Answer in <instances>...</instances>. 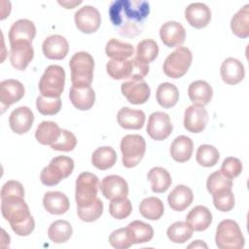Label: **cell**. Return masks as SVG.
Here are the masks:
<instances>
[{"instance_id":"1","label":"cell","mask_w":249,"mask_h":249,"mask_svg":"<svg viewBox=\"0 0 249 249\" xmlns=\"http://www.w3.org/2000/svg\"><path fill=\"white\" fill-rule=\"evenodd\" d=\"M149 14L150 5L145 0H116L109 8L112 24L118 27L122 36L125 37L139 35Z\"/></svg>"},{"instance_id":"2","label":"cell","mask_w":249,"mask_h":249,"mask_svg":"<svg viewBox=\"0 0 249 249\" xmlns=\"http://www.w3.org/2000/svg\"><path fill=\"white\" fill-rule=\"evenodd\" d=\"M1 213L16 234L27 236L34 231L35 222L23 197H1Z\"/></svg>"},{"instance_id":"3","label":"cell","mask_w":249,"mask_h":249,"mask_svg":"<svg viewBox=\"0 0 249 249\" xmlns=\"http://www.w3.org/2000/svg\"><path fill=\"white\" fill-rule=\"evenodd\" d=\"M69 67L72 86L83 88L91 85L94 60L90 53L83 51L75 53L69 61Z\"/></svg>"},{"instance_id":"4","label":"cell","mask_w":249,"mask_h":249,"mask_svg":"<svg viewBox=\"0 0 249 249\" xmlns=\"http://www.w3.org/2000/svg\"><path fill=\"white\" fill-rule=\"evenodd\" d=\"M216 246L220 249H241L245 239L238 224L231 219L220 222L215 235Z\"/></svg>"},{"instance_id":"5","label":"cell","mask_w":249,"mask_h":249,"mask_svg":"<svg viewBox=\"0 0 249 249\" xmlns=\"http://www.w3.org/2000/svg\"><path fill=\"white\" fill-rule=\"evenodd\" d=\"M74 169V160L66 156H57L43 168L40 174L41 182L46 186L57 185L67 178Z\"/></svg>"},{"instance_id":"6","label":"cell","mask_w":249,"mask_h":249,"mask_svg":"<svg viewBox=\"0 0 249 249\" xmlns=\"http://www.w3.org/2000/svg\"><path fill=\"white\" fill-rule=\"evenodd\" d=\"M65 85V71L55 64L48 66L39 81L41 95L46 97H59Z\"/></svg>"},{"instance_id":"7","label":"cell","mask_w":249,"mask_h":249,"mask_svg":"<svg viewBox=\"0 0 249 249\" xmlns=\"http://www.w3.org/2000/svg\"><path fill=\"white\" fill-rule=\"evenodd\" d=\"M98 177L90 172H83L76 179L75 199L77 207L91 205L97 198L99 188Z\"/></svg>"},{"instance_id":"8","label":"cell","mask_w":249,"mask_h":249,"mask_svg":"<svg viewBox=\"0 0 249 249\" xmlns=\"http://www.w3.org/2000/svg\"><path fill=\"white\" fill-rule=\"evenodd\" d=\"M120 148L123 154L124 166L131 168L143 159L146 152V142L139 134H127L122 138Z\"/></svg>"},{"instance_id":"9","label":"cell","mask_w":249,"mask_h":249,"mask_svg":"<svg viewBox=\"0 0 249 249\" xmlns=\"http://www.w3.org/2000/svg\"><path fill=\"white\" fill-rule=\"evenodd\" d=\"M193 60L192 52L186 47H178L165 58L162 70L164 74L172 79L183 77L189 70Z\"/></svg>"},{"instance_id":"10","label":"cell","mask_w":249,"mask_h":249,"mask_svg":"<svg viewBox=\"0 0 249 249\" xmlns=\"http://www.w3.org/2000/svg\"><path fill=\"white\" fill-rule=\"evenodd\" d=\"M172 130L173 125L168 114L157 111L149 116L146 131L152 139L157 141L164 140L171 134Z\"/></svg>"},{"instance_id":"11","label":"cell","mask_w":249,"mask_h":249,"mask_svg":"<svg viewBox=\"0 0 249 249\" xmlns=\"http://www.w3.org/2000/svg\"><path fill=\"white\" fill-rule=\"evenodd\" d=\"M74 20L77 28L86 34L94 33L101 24V16L99 11L90 5L80 8L74 15Z\"/></svg>"},{"instance_id":"12","label":"cell","mask_w":249,"mask_h":249,"mask_svg":"<svg viewBox=\"0 0 249 249\" xmlns=\"http://www.w3.org/2000/svg\"><path fill=\"white\" fill-rule=\"evenodd\" d=\"M121 90L131 104H144L150 97L151 89L144 79L129 80L122 84Z\"/></svg>"},{"instance_id":"13","label":"cell","mask_w":249,"mask_h":249,"mask_svg":"<svg viewBox=\"0 0 249 249\" xmlns=\"http://www.w3.org/2000/svg\"><path fill=\"white\" fill-rule=\"evenodd\" d=\"M208 119V112L203 106L190 105L184 113V127L192 133H199L205 128Z\"/></svg>"},{"instance_id":"14","label":"cell","mask_w":249,"mask_h":249,"mask_svg":"<svg viewBox=\"0 0 249 249\" xmlns=\"http://www.w3.org/2000/svg\"><path fill=\"white\" fill-rule=\"evenodd\" d=\"M10 45L11 64L18 70H24L34 57L32 44L26 41H18Z\"/></svg>"},{"instance_id":"15","label":"cell","mask_w":249,"mask_h":249,"mask_svg":"<svg viewBox=\"0 0 249 249\" xmlns=\"http://www.w3.org/2000/svg\"><path fill=\"white\" fill-rule=\"evenodd\" d=\"M102 195L110 200L126 197L128 195L127 182L119 175L105 176L99 186Z\"/></svg>"},{"instance_id":"16","label":"cell","mask_w":249,"mask_h":249,"mask_svg":"<svg viewBox=\"0 0 249 249\" xmlns=\"http://www.w3.org/2000/svg\"><path fill=\"white\" fill-rule=\"evenodd\" d=\"M160 37L161 42L168 48L180 47L185 42L186 30L180 22L169 20L160 26Z\"/></svg>"},{"instance_id":"17","label":"cell","mask_w":249,"mask_h":249,"mask_svg":"<svg viewBox=\"0 0 249 249\" xmlns=\"http://www.w3.org/2000/svg\"><path fill=\"white\" fill-rule=\"evenodd\" d=\"M25 89L21 82L15 79L4 80L0 83V101L2 109L19 101L24 95Z\"/></svg>"},{"instance_id":"18","label":"cell","mask_w":249,"mask_h":249,"mask_svg":"<svg viewBox=\"0 0 249 249\" xmlns=\"http://www.w3.org/2000/svg\"><path fill=\"white\" fill-rule=\"evenodd\" d=\"M185 18L191 26L201 29L211 20L210 8L201 2L191 3L185 9Z\"/></svg>"},{"instance_id":"19","label":"cell","mask_w":249,"mask_h":249,"mask_svg":"<svg viewBox=\"0 0 249 249\" xmlns=\"http://www.w3.org/2000/svg\"><path fill=\"white\" fill-rule=\"evenodd\" d=\"M42 51L44 55L49 59L60 60L63 59L69 51V45L67 40L59 35L53 34L48 36L42 45Z\"/></svg>"},{"instance_id":"20","label":"cell","mask_w":249,"mask_h":249,"mask_svg":"<svg viewBox=\"0 0 249 249\" xmlns=\"http://www.w3.org/2000/svg\"><path fill=\"white\" fill-rule=\"evenodd\" d=\"M34 122V114L30 108L20 106L12 111L9 117V124L11 129L17 134L26 133L32 126Z\"/></svg>"},{"instance_id":"21","label":"cell","mask_w":249,"mask_h":249,"mask_svg":"<svg viewBox=\"0 0 249 249\" xmlns=\"http://www.w3.org/2000/svg\"><path fill=\"white\" fill-rule=\"evenodd\" d=\"M222 80L228 85H236L240 83L245 76L244 66L241 61L233 57L226 58L220 68Z\"/></svg>"},{"instance_id":"22","label":"cell","mask_w":249,"mask_h":249,"mask_svg":"<svg viewBox=\"0 0 249 249\" xmlns=\"http://www.w3.org/2000/svg\"><path fill=\"white\" fill-rule=\"evenodd\" d=\"M36 35V26L33 21L27 18H20L15 21L9 30L10 44L18 41L32 43Z\"/></svg>"},{"instance_id":"23","label":"cell","mask_w":249,"mask_h":249,"mask_svg":"<svg viewBox=\"0 0 249 249\" xmlns=\"http://www.w3.org/2000/svg\"><path fill=\"white\" fill-rule=\"evenodd\" d=\"M69 98L74 107L81 111H87L95 102V92L90 86L83 88L72 86L69 91Z\"/></svg>"},{"instance_id":"24","label":"cell","mask_w":249,"mask_h":249,"mask_svg":"<svg viewBox=\"0 0 249 249\" xmlns=\"http://www.w3.org/2000/svg\"><path fill=\"white\" fill-rule=\"evenodd\" d=\"M193 199V191L185 185L176 186L167 196V202L174 211H184L192 204Z\"/></svg>"},{"instance_id":"25","label":"cell","mask_w":249,"mask_h":249,"mask_svg":"<svg viewBox=\"0 0 249 249\" xmlns=\"http://www.w3.org/2000/svg\"><path fill=\"white\" fill-rule=\"evenodd\" d=\"M145 113L142 110H134L123 107L117 114L119 124L124 129H140L145 124Z\"/></svg>"},{"instance_id":"26","label":"cell","mask_w":249,"mask_h":249,"mask_svg":"<svg viewBox=\"0 0 249 249\" xmlns=\"http://www.w3.org/2000/svg\"><path fill=\"white\" fill-rule=\"evenodd\" d=\"M44 208L51 214L61 215L69 210L70 202L66 195L59 191L48 192L43 197Z\"/></svg>"},{"instance_id":"27","label":"cell","mask_w":249,"mask_h":249,"mask_svg":"<svg viewBox=\"0 0 249 249\" xmlns=\"http://www.w3.org/2000/svg\"><path fill=\"white\" fill-rule=\"evenodd\" d=\"M186 222L190 225L193 231H202L208 229L211 225L212 213L206 206L196 205L188 213Z\"/></svg>"},{"instance_id":"28","label":"cell","mask_w":249,"mask_h":249,"mask_svg":"<svg viewBox=\"0 0 249 249\" xmlns=\"http://www.w3.org/2000/svg\"><path fill=\"white\" fill-rule=\"evenodd\" d=\"M188 94L194 105L205 106L212 99L213 89L206 81L197 80L190 84Z\"/></svg>"},{"instance_id":"29","label":"cell","mask_w":249,"mask_h":249,"mask_svg":"<svg viewBox=\"0 0 249 249\" xmlns=\"http://www.w3.org/2000/svg\"><path fill=\"white\" fill-rule=\"evenodd\" d=\"M194 151L193 140L186 135L177 136L171 143L169 153L171 158L177 162L188 161Z\"/></svg>"},{"instance_id":"30","label":"cell","mask_w":249,"mask_h":249,"mask_svg":"<svg viewBox=\"0 0 249 249\" xmlns=\"http://www.w3.org/2000/svg\"><path fill=\"white\" fill-rule=\"evenodd\" d=\"M61 129L58 124L52 121H44L42 122L36 128L35 137L37 141L42 145H50L54 144L58 138L60 137Z\"/></svg>"},{"instance_id":"31","label":"cell","mask_w":249,"mask_h":249,"mask_svg":"<svg viewBox=\"0 0 249 249\" xmlns=\"http://www.w3.org/2000/svg\"><path fill=\"white\" fill-rule=\"evenodd\" d=\"M147 178L152 183V191L157 194L166 192L172 183L169 172L165 168L160 166H155L151 168L148 172Z\"/></svg>"},{"instance_id":"32","label":"cell","mask_w":249,"mask_h":249,"mask_svg":"<svg viewBox=\"0 0 249 249\" xmlns=\"http://www.w3.org/2000/svg\"><path fill=\"white\" fill-rule=\"evenodd\" d=\"M132 244H140L149 242L154 236V229L151 225L142 221L135 220L126 227Z\"/></svg>"},{"instance_id":"33","label":"cell","mask_w":249,"mask_h":249,"mask_svg":"<svg viewBox=\"0 0 249 249\" xmlns=\"http://www.w3.org/2000/svg\"><path fill=\"white\" fill-rule=\"evenodd\" d=\"M105 53L108 57H111V59L125 60L132 56L134 53V48L129 43L112 38L106 44Z\"/></svg>"},{"instance_id":"34","label":"cell","mask_w":249,"mask_h":249,"mask_svg":"<svg viewBox=\"0 0 249 249\" xmlns=\"http://www.w3.org/2000/svg\"><path fill=\"white\" fill-rule=\"evenodd\" d=\"M117 154L112 147L103 146L97 148L91 155V163L99 170H107L115 165Z\"/></svg>"},{"instance_id":"35","label":"cell","mask_w":249,"mask_h":249,"mask_svg":"<svg viewBox=\"0 0 249 249\" xmlns=\"http://www.w3.org/2000/svg\"><path fill=\"white\" fill-rule=\"evenodd\" d=\"M158 103L163 108H171L175 106L179 100V90L177 87L171 83H161L156 92Z\"/></svg>"},{"instance_id":"36","label":"cell","mask_w":249,"mask_h":249,"mask_svg":"<svg viewBox=\"0 0 249 249\" xmlns=\"http://www.w3.org/2000/svg\"><path fill=\"white\" fill-rule=\"evenodd\" d=\"M231 29L239 38L249 36V4L243 6L231 19Z\"/></svg>"},{"instance_id":"37","label":"cell","mask_w":249,"mask_h":249,"mask_svg":"<svg viewBox=\"0 0 249 249\" xmlns=\"http://www.w3.org/2000/svg\"><path fill=\"white\" fill-rule=\"evenodd\" d=\"M139 212L144 218L156 221L163 215L164 206L160 198L156 196H149L140 202Z\"/></svg>"},{"instance_id":"38","label":"cell","mask_w":249,"mask_h":249,"mask_svg":"<svg viewBox=\"0 0 249 249\" xmlns=\"http://www.w3.org/2000/svg\"><path fill=\"white\" fill-rule=\"evenodd\" d=\"M73 229L66 220H56L51 224L48 230L49 238L54 243H64L70 239Z\"/></svg>"},{"instance_id":"39","label":"cell","mask_w":249,"mask_h":249,"mask_svg":"<svg viewBox=\"0 0 249 249\" xmlns=\"http://www.w3.org/2000/svg\"><path fill=\"white\" fill-rule=\"evenodd\" d=\"M107 74L114 80L131 79L132 77V62L131 59L115 60L110 59L106 64Z\"/></svg>"},{"instance_id":"40","label":"cell","mask_w":249,"mask_h":249,"mask_svg":"<svg viewBox=\"0 0 249 249\" xmlns=\"http://www.w3.org/2000/svg\"><path fill=\"white\" fill-rule=\"evenodd\" d=\"M159 54V46L153 39H145L140 41L136 47L135 58L139 61L149 64Z\"/></svg>"},{"instance_id":"41","label":"cell","mask_w":249,"mask_h":249,"mask_svg":"<svg viewBox=\"0 0 249 249\" xmlns=\"http://www.w3.org/2000/svg\"><path fill=\"white\" fill-rule=\"evenodd\" d=\"M193 231V229L187 222L178 221L168 227L166 234L173 243H184L192 237Z\"/></svg>"},{"instance_id":"42","label":"cell","mask_w":249,"mask_h":249,"mask_svg":"<svg viewBox=\"0 0 249 249\" xmlns=\"http://www.w3.org/2000/svg\"><path fill=\"white\" fill-rule=\"evenodd\" d=\"M220 159V153L212 145L203 144L200 145L196 150V160L197 163L204 167H212L214 166Z\"/></svg>"},{"instance_id":"43","label":"cell","mask_w":249,"mask_h":249,"mask_svg":"<svg viewBox=\"0 0 249 249\" xmlns=\"http://www.w3.org/2000/svg\"><path fill=\"white\" fill-rule=\"evenodd\" d=\"M206 188L210 195L223 190L232 189V179L227 177L221 170L211 173L206 181Z\"/></svg>"},{"instance_id":"44","label":"cell","mask_w":249,"mask_h":249,"mask_svg":"<svg viewBox=\"0 0 249 249\" xmlns=\"http://www.w3.org/2000/svg\"><path fill=\"white\" fill-rule=\"evenodd\" d=\"M36 108L42 115H55L61 109V99L59 97H46L40 95L36 99Z\"/></svg>"},{"instance_id":"45","label":"cell","mask_w":249,"mask_h":249,"mask_svg":"<svg viewBox=\"0 0 249 249\" xmlns=\"http://www.w3.org/2000/svg\"><path fill=\"white\" fill-rule=\"evenodd\" d=\"M132 211V204L130 200L126 197L116 198L111 200L109 204L110 215L118 220H123L127 218Z\"/></svg>"},{"instance_id":"46","label":"cell","mask_w":249,"mask_h":249,"mask_svg":"<svg viewBox=\"0 0 249 249\" xmlns=\"http://www.w3.org/2000/svg\"><path fill=\"white\" fill-rule=\"evenodd\" d=\"M103 212V202L100 198H96V200L89 206L87 207H77V214L78 217L84 222H94Z\"/></svg>"},{"instance_id":"47","label":"cell","mask_w":249,"mask_h":249,"mask_svg":"<svg viewBox=\"0 0 249 249\" xmlns=\"http://www.w3.org/2000/svg\"><path fill=\"white\" fill-rule=\"evenodd\" d=\"M214 206L222 212H229L234 207V196L231 190H223L212 195Z\"/></svg>"},{"instance_id":"48","label":"cell","mask_w":249,"mask_h":249,"mask_svg":"<svg viewBox=\"0 0 249 249\" xmlns=\"http://www.w3.org/2000/svg\"><path fill=\"white\" fill-rule=\"evenodd\" d=\"M109 243L116 249H127L132 245L126 228L118 229L109 235Z\"/></svg>"},{"instance_id":"49","label":"cell","mask_w":249,"mask_h":249,"mask_svg":"<svg viewBox=\"0 0 249 249\" xmlns=\"http://www.w3.org/2000/svg\"><path fill=\"white\" fill-rule=\"evenodd\" d=\"M77 145L76 136L67 129H61V134L58 140L53 144L51 147L55 151L60 152H70L74 150Z\"/></svg>"},{"instance_id":"50","label":"cell","mask_w":249,"mask_h":249,"mask_svg":"<svg viewBox=\"0 0 249 249\" xmlns=\"http://www.w3.org/2000/svg\"><path fill=\"white\" fill-rule=\"evenodd\" d=\"M242 162L239 159L234 157H228L223 160L221 171L229 178L233 179L237 177L242 171Z\"/></svg>"},{"instance_id":"51","label":"cell","mask_w":249,"mask_h":249,"mask_svg":"<svg viewBox=\"0 0 249 249\" xmlns=\"http://www.w3.org/2000/svg\"><path fill=\"white\" fill-rule=\"evenodd\" d=\"M1 197L6 196H20L24 197L23 186L16 180L7 181L1 189Z\"/></svg>"},{"instance_id":"52","label":"cell","mask_w":249,"mask_h":249,"mask_svg":"<svg viewBox=\"0 0 249 249\" xmlns=\"http://www.w3.org/2000/svg\"><path fill=\"white\" fill-rule=\"evenodd\" d=\"M82 1H58V4L63 6L65 9H73L75 6L80 5Z\"/></svg>"},{"instance_id":"53","label":"cell","mask_w":249,"mask_h":249,"mask_svg":"<svg viewBox=\"0 0 249 249\" xmlns=\"http://www.w3.org/2000/svg\"><path fill=\"white\" fill-rule=\"evenodd\" d=\"M188 247L189 248H192V247H195V248H207V244L204 243L201 240H195V242L191 243Z\"/></svg>"}]
</instances>
